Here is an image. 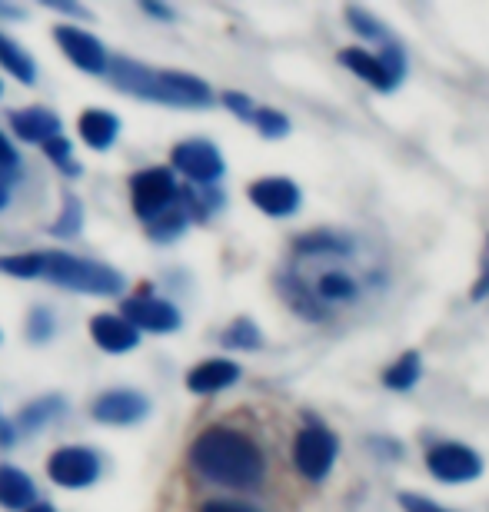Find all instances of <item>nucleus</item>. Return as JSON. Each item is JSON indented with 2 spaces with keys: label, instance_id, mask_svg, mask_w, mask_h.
I'll return each instance as SVG.
<instances>
[{
  "label": "nucleus",
  "instance_id": "4be33fe9",
  "mask_svg": "<svg viewBox=\"0 0 489 512\" xmlns=\"http://www.w3.org/2000/svg\"><path fill=\"white\" fill-rule=\"evenodd\" d=\"M220 343L227 346V350H260L263 333L257 330V323H253V320L240 316V320H233L227 330H223Z\"/></svg>",
  "mask_w": 489,
  "mask_h": 512
},
{
  "label": "nucleus",
  "instance_id": "4468645a",
  "mask_svg": "<svg viewBox=\"0 0 489 512\" xmlns=\"http://www.w3.org/2000/svg\"><path fill=\"white\" fill-rule=\"evenodd\" d=\"M90 336H94V343L107 353H130L140 346V333L134 330V326H130L124 316H110V313L94 316V323H90Z\"/></svg>",
  "mask_w": 489,
  "mask_h": 512
},
{
  "label": "nucleus",
  "instance_id": "c9c22d12",
  "mask_svg": "<svg viewBox=\"0 0 489 512\" xmlns=\"http://www.w3.org/2000/svg\"><path fill=\"white\" fill-rule=\"evenodd\" d=\"M27 512H54V506H50V503H37V506H30Z\"/></svg>",
  "mask_w": 489,
  "mask_h": 512
},
{
  "label": "nucleus",
  "instance_id": "f257e3e1",
  "mask_svg": "<svg viewBox=\"0 0 489 512\" xmlns=\"http://www.w3.org/2000/svg\"><path fill=\"white\" fill-rule=\"evenodd\" d=\"M190 469L207 483L227 489H257L267 479V453L247 429L213 423L200 429L197 439L187 449Z\"/></svg>",
  "mask_w": 489,
  "mask_h": 512
},
{
  "label": "nucleus",
  "instance_id": "e433bc0d",
  "mask_svg": "<svg viewBox=\"0 0 489 512\" xmlns=\"http://www.w3.org/2000/svg\"><path fill=\"white\" fill-rule=\"evenodd\" d=\"M4 203H7V190L0 187V207H4Z\"/></svg>",
  "mask_w": 489,
  "mask_h": 512
},
{
  "label": "nucleus",
  "instance_id": "a211bd4d",
  "mask_svg": "<svg viewBox=\"0 0 489 512\" xmlns=\"http://www.w3.org/2000/svg\"><path fill=\"white\" fill-rule=\"evenodd\" d=\"M77 130L87 147L107 150V147H114V140L120 133V120L114 114H107V110H84L77 120Z\"/></svg>",
  "mask_w": 489,
  "mask_h": 512
},
{
  "label": "nucleus",
  "instance_id": "f8f14e48",
  "mask_svg": "<svg viewBox=\"0 0 489 512\" xmlns=\"http://www.w3.org/2000/svg\"><path fill=\"white\" fill-rule=\"evenodd\" d=\"M150 413L147 396L134 393V389H110L94 403V419L107 426H130Z\"/></svg>",
  "mask_w": 489,
  "mask_h": 512
},
{
  "label": "nucleus",
  "instance_id": "a878e982",
  "mask_svg": "<svg viewBox=\"0 0 489 512\" xmlns=\"http://www.w3.org/2000/svg\"><path fill=\"white\" fill-rule=\"evenodd\" d=\"M64 413V399L57 396H47V399H37V403H30L27 409H20L17 423L24 429H40L44 423H50L54 416Z\"/></svg>",
  "mask_w": 489,
  "mask_h": 512
},
{
  "label": "nucleus",
  "instance_id": "1a4fd4ad",
  "mask_svg": "<svg viewBox=\"0 0 489 512\" xmlns=\"http://www.w3.org/2000/svg\"><path fill=\"white\" fill-rule=\"evenodd\" d=\"M250 203L267 217H293L303 203L300 187L290 177H263L250 183Z\"/></svg>",
  "mask_w": 489,
  "mask_h": 512
},
{
  "label": "nucleus",
  "instance_id": "412c9836",
  "mask_svg": "<svg viewBox=\"0 0 489 512\" xmlns=\"http://www.w3.org/2000/svg\"><path fill=\"white\" fill-rule=\"evenodd\" d=\"M0 64H4V70H10L20 84H37L34 60H30L27 50L20 47L17 40H10L7 34H0Z\"/></svg>",
  "mask_w": 489,
  "mask_h": 512
},
{
  "label": "nucleus",
  "instance_id": "4c0bfd02",
  "mask_svg": "<svg viewBox=\"0 0 489 512\" xmlns=\"http://www.w3.org/2000/svg\"><path fill=\"white\" fill-rule=\"evenodd\" d=\"M0 94H4V80H0Z\"/></svg>",
  "mask_w": 489,
  "mask_h": 512
},
{
  "label": "nucleus",
  "instance_id": "39448f33",
  "mask_svg": "<svg viewBox=\"0 0 489 512\" xmlns=\"http://www.w3.org/2000/svg\"><path fill=\"white\" fill-rule=\"evenodd\" d=\"M180 187L173 183V173L163 167H150L130 180V197H134V213L140 220H154L157 213L177 203Z\"/></svg>",
  "mask_w": 489,
  "mask_h": 512
},
{
  "label": "nucleus",
  "instance_id": "7ed1b4c3",
  "mask_svg": "<svg viewBox=\"0 0 489 512\" xmlns=\"http://www.w3.org/2000/svg\"><path fill=\"white\" fill-rule=\"evenodd\" d=\"M336 456H340V439L326 423L320 419H307L297 436H293V446H290V459H293V469L300 473V479L307 483H326L336 466Z\"/></svg>",
  "mask_w": 489,
  "mask_h": 512
},
{
  "label": "nucleus",
  "instance_id": "393cba45",
  "mask_svg": "<svg viewBox=\"0 0 489 512\" xmlns=\"http://www.w3.org/2000/svg\"><path fill=\"white\" fill-rule=\"evenodd\" d=\"M0 273L17 276V280H34V276H44V253L0 256Z\"/></svg>",
  "mask_w": 489,
  "mask_h": 512
},
{
  "label": "nucleus",
  "instance_id": "ddd939ff",
  "mask_svg": "<svg viewBox=\"0 0 489 512\" xmlns=\"http://www.w3.org/2000/svg\"><path fill=\"white\" fill-rule=\"evenodd\" d=\"M160 90H163V104L170 107H207L213 104V90L207 87V80L180 74V70H160Z\"/></svg>",
  "mask_w": 489,
  "mask_h": 512
},
{
  "label": "nucleus",
  "instance_id": "aec40b11",
  "mask_svg": "<svg viewBox=\"0 0 489 512\" xmlns=\"http://www.w3.org/2000/svg\"><path fill=\"white\" fill-rule=\"evenodd\" d=\"M420 373H423V360L416 350H406L400 360L390 363L383 370V386L393 389V393H406V389H413L420 383Z\"/></svg>",
  "mask_w": 489,
  "mask_h": 512
},
{
  "label": "nucleus",
  "instance_id": "7c9ffc66",
  "mask_svg": "<svg viewBox=\"0 0 489 512\" xmlns=\"http://www.w3.org/2000/svg\"><path fill=\"white\" fill-rule=\"evenodd\" d=\"M223 107H227L230 114H237L240 120H247V124H253V114H257L253 100L247 94H237V90H227V94H223Z\"/></svg>",
  "mask_w": 489,
  "mask_h": 512
},
{
  "label": "nucleus",
  "instance_id": "6e6552de",
  "mask_svg": "<svg viewBox=\"0 0 489 512\" xmlns=\"http://www.w3.org/2000/svg\"><path fill=\"white\" fill-rule=\"evenodd\" d=\"M54 40L60 44V50L67 54V60L80 70H87V74H107V50L104 44L87 34V30L80 27H67V24H57L54 27Z\"/></svg>",
  "mask_w": 489,
  "mask_h": 512
},
{
  "label": "nucleus",
  "instance_id": "b1692460",
  "mask_svg": "<svg viewBox=\"0 0 489 512\" xmlns=\"http://www.w3.org/2000/svg\"><path fill=\"white\" fill-rule=\"evenodd\" d=\"M187 223H190V213L183 210V207H167L163 213H157L154 220H147V233L154 240H173V237H180L183 230H187Z\"/></svg>",
  "mask_w": 489,
  "mask_h": 512
},
{
  "label": "nucleus",
  "instance_id": "bb28decb",
  "mask_svg": "<svg viewBox=\"0 0 489 512\" xmlns=\"http://www.w3.org/2000/svg\"><path fill=\"white\" fill-rule=\"evenodd\" d=\"M253 124H257V130L263 133L267 140H280L290 133V120L280 114V110L273 107H257V114H253Z\"/></svg>",
  "mask_w": 489,
  "mask_h": 512
},
{
  "label": "nucleus",
  "instance_id": "dca6fc26",
  "mask_svg": "<svg viewBox=\"0 0 489 512\" xmlns=\"http://www.w3.org/2000/svg\"><path fill=\"white\" fill-rule=\"evenodd\" d=\"M10 127L20 140L27 143H40L44 147L47 140L60 137V120L57 114H50L44 107H27V110H17V114H10Z\"/></svg>",
  "mask_w": 489,
  "mask_h": 512
},
{
  "label": "nucleus",
  "instance_id": "6ab92c4d",
  "mask_svg": "<svg viewBox=\"0 0 489 512\" xmlns=\"http://www.w3.org/2000/svg\"><path fill=\"white\" fill-rule=\"evenodd\" d=\"M37 489L30 476L17 466H0V506L4 509H30Z\"/></svg>",
  "mask_w": 489,
  "mask_h": 512
},
{
  "label": "nucleus",
  "instance_id": "9b49d317",
  "mask_svg": "<svg viewBox=\"0 0 489 512\" xmlns=\"http://www.w3.org/2000/svg\"><path fill=\"white\" fill-rule=\"evenodd\" d=\"M107 74L120 90H127V94H137V97H147V100H157V104H163L160 70L134 64V60H127V57H110L107 60Z\"/></svg>",
  "mask_w": 489,
  "mask_h": 512
},
{
  "label": "nucleus",
  "instance_id": "9d476101",
  "mask_svg": "<svg viewBox=\"0 0 489 512\" xmlns=\"http://www.w3.org/2000/svg\"><path fill=\"white\" fill-rule=\"evenodd\" d=\"M124 320L134 330H150V333H173L180 330V310L167 300H154V296H137V300L124 303Z\"/></svg>",
  "mask_w": 489,
  "mask_h": 512
},
{
  "label": "nucleus",
  "instance_id": "473e14b6",
  "mask_svg": "<svg viewBox=\"0 0 489 512\" xmlns=\"http://www.w3.org/2000/svg\"><path fill=\"white\" fill-rule=\"evenodd\" d=\"M489 296V237H486V247H483V260H480V276H476V283L470 286V300L480 303Z\"/></svg>",
  "mask_w": 489,
  "mask_h": 512
},
{
  "label": "nucleus",
  "instance_id": "2f4dec72",
  "mask_svg": "<svg viewBox=\"0 0 489 512\" xmlns=\"http://www.w3.org/2000/svg\"><path fill=\"white\" fill-rule=\"evenodd\" d=\"M396 503L403 506V512H450V509H443L440 503H433L430 496H420V493H400V496H396Z\"/></svg>",
  "mask_w": 489,
  "mask_h": 512
},
{
  "label": "nucleus",
  "instance_id": "72a5a7b5",
  "mask_svg": "<svg viewBox=\"0 0 489 512\" xmlns=\"http://www.w3.org/2000/svg\"><path fill=\"white\" fill-rule=\"evenodd\" d=\"M197 512H263V509L250 503H237V499H210Z\"/></svg>",
  "mask_w": 489,
  "mask_h": 512
},
{
  "label": "nucleus",
  "instance_id": "f3484780",
  "mask_svg": "<svg viewBox=\"0 0 489 512\" xmlns=\"http://www.w3.org/2000/svg\"><path fill=\"white\" fill-rule=\"evenodd\" d=\"M340 64L350 70V74H356L360 80H366L373 90H380V94H390V90H396V84L390 80V74L383 70V64L376 60V54H370V50L363 47H346L340 50Z\"/></svg>",
  "mask_w": 489,
  "mask_h": 512
},
{
  "label": "nucleus",
  "instance_id": "5701e85b",
  "mask_svg": "<svg viewBox=\"0 0 489 512\" xmlns=\"http://www.w3.org/2000/svg\"><path fill=\"white\" fill-rule=\"evenodd\" d=\"M346 20H350V27L360 34L363 40H373V44H390L393 34H390V27L383 24V20H376L370 10H363V7H346Z\"/></svg>",
  "mask_w": 489,
  "mask_h": 512
},
{
  "label": "nucleus",
  "instance_id": "2eb2a0df",
  "mask_svg": "<svg viewBox=\"0 0 489 512\" xmlns=\"http://www.w3.org/2000/svg\"><path fill=\"white\" fill-rule=\"evenodd\" d=\"M237 380H240V366L233 360H203L187 373V389L197 396H213L223 393V389L233 386Z\"/></svg>",
  "mask_w": 489,
  "mask_h": 512
},
{
  "label": "nucleus",
  "instance_id": "f03ea898",
  "mask_svg": "<svg viewBox=\"0 0 489 512\" xmlns=\"http://www.w3.org/2000/svg\"><path fill=\"white\" fill-rule=\"evenodd\" d=\"M44 276H50L57 286H67V290L94 296H114L124 290V276L114 266L80 260L74 253H44Z\"/></svg>",
  "mask_w": 489,
  "mask_h": 512
},
{
  "label": "nucleus",
  "instance_id": "20e7f679",
  "mask_svg": "<svg viewBox=\"0 0 489 512\" xmlns=\"http://www.w3.org/2000/svg\"><path fill=\"white\" fill-rule=\"evenodd\" d=\"M426 469L433 479H440L446 486L473 483L483 476V456L473 446L463 443H436L426 449Z\"/></svg>",
  "mask_w": 489,
  "mask_h": 512
},
{
  "label": "nucleus",
  "instance_id": "c756f323",
  "mask_svg": "<svg viewBox=\"0 0 489 512\" xmlns=\"http://www.w3.org/2000/svg\"><path fill=\"white\" fill-rule=\"evenodd\" d=\"M54 333V316H50L44 306H37L34 313H30V323H27V336L34 343H44L47 336Z\"/></svg>",
  "mask_w": 489,
  "mask_h": 512
},
{
  "label": "nucleus",
  "instance_id": "c85d7f7f",
  "mask_svg": "<svg viewBox=\"0 0 489 512\" xmlns=\"http://www.w3.org/2000/svg\"><path fill=\"white\" fill-rule=\"evenodd\" d=\"M44 153L50 157V163H54V167L70 173V177H77V173H80V167L74 163V153H70V140L64 137V133H60V137H54V140H47L44 143Z\"/></svg>",
  "mask_w": 489,
  "mask_h": 512
},
{
  "label": "nucleus",
  "instance_id": "423d86ee",
  "mask_svg": "<svg viewBox=\"0 0 489 512\" xmlns=\"http://www.w3.org/2000/svg\"><path fill=\"white\" fill-rule=\"evenodd\" d=\"M47 476L64 489L94 486L100 476V459L87 446H64L47 459Z\"/></svg>",
  "mask_w": 489,
  "mask_h": 512
},
{
  "label": "nucleus",
  "instance_id": "f704fd0d",
  "mask_svg": "<svg viewBox=\"0 0 489 512\" xmlns=\"http://www.w3.org/2000/svg\"><path fill=\"white\" fill-rule=\"evenodd\" d=\"M147 10H150V14H157V17H163V20H170L173 14H170V10L167 7H154V4H147Z\"/></svg>",
  "mask_w": 489,
  "mask_h": 512
},
{
  "label": "nucleus",
  "instance_id": "cd10ccee",
  "mask_svg": "<svg viewBox=\"0 0 489 512\" xmlns=\"http://www.w3.org/2000/svg\"><path fill=\"white\" fill-rule=\"evenodd\" d=\"M80 223H84V207H80L77 197H67L64 200V213H60V220L50 227V233H54V237H77Z\"/></svg>",
  "mask_w": 489,
  "mask_h": 512
},
{
  "label": "nucleus",
  "instance_id": "0eeeda50",
  "mask_svg": "<svg viewBox=\"0 0 489 512\" xmlns=\"http://www.w3.org/2000/svg\"><path fill=\"white\" fill-rule=\"evenodd\" d=\"M173 167L197 183H217L223 177V153L210 140H183L170 153Z\"/></svg>",
  "mask_w": 489,
  "mask_h": 512
}]
</instances>
